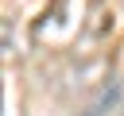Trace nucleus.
<instances>
[{
    "instance_id": "nucleus-2",
    "label": "nucleus",
    "mask_w": 124,
    "mask_h": 116,
    "mask_svg": "<svg viewBox=\"0 0 124 116\" xmlns=\"http://www.w3.org/2000/svg\"><path fill=\"white\" fill-rule=\"evenodd\" d=\"M4 50H12V19H4Z\"/></svg>"
},
{
    "instance_id": "nucleus-1",
    "label": "nucleus",
    "mask_w": 124,
    "mask_h": 116,
    "mask_svg": "<svg viewBox=\"0 0 124 116\" xmlns=\"http://www.w3.org/2000/svg\"><path fill=\"white\" fill-rule=\"evenodd\" d=\"M116 101H120V85L112 81V85H108V89H101V97H97V101L85 108V116H105V112H108Z\"/></svg>"
}]
</instances>
